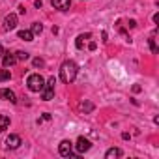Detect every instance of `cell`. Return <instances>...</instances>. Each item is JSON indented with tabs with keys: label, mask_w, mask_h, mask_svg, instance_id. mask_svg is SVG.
<instances>
[{
	"label": "cell",
	"mask_w": 159,
	"mask_h": 159,
	"mask_svg": "<svg viewBox=\"0 0 159 159\" xmlns=\"http://www.w3.org/2000/svg\"><path fill=\"white\" fill-rule=\"evenodd\" d=\"M90 38H92V34H88V32H86V34H81V36H77V39H75V47H77V49H83L84 41L90 39Z\"/></svg>",
	"instance_id": "12"
},
{
	"label": "cell",
	"mask_w": 159,
	"mask_h": 159,
	"mask_svg": "<svg viewBox=\"0 0 159 159\" xmlns=\"http://www.w3.org/2000/svg\"><path fill=\"white\" fill-rule=\"evenodd\" d=\"M73 142L71 140H62L60 142V146H58V152H60V155L62 157H73Z\"/></svg>",
	"instance_id": "5"
},
{
	"label": "cell",
	"mask_w": 159,
	"mask_h": 159,
	"mask_svg": "<svg viewBox=\"0 0 159 159\" xmlns=\"http://www.w3.org/2000/svg\"><path fill=\"white\" fill-rule=\"evenodd\" d=\"M30 32H32L34 36H36V34H41V32H43V25H41V23H34L32 28H30Z\"/></svg>",
	"instance_id": "18"
},
{
	"label": "cell",
	"mask_w": 159,
	"mask_h": 159,
	"mask_svg": "<svg viewBox=\"0 0 159 159\" xmlns=\"http://www.w3.org/2000/svg\"><path fill=\"white\" fill-rule=\"evenodd\" d=\"M148 41H150V49H152V52H153V54H157V45H155V38L152 36V38H150Z\"/></svg>",
	"instance_id": "19"
},
{
	"label": "cell",
	"mask_w": 159,
	"mask_h": 159,
	"mask_svg": "<svg viewBox=\"0 0 159 159\" xmlns=\"http://www.w3.org/2000/svg\"><path fill=\"white\" fill-rule=\"evenodd\" d=\"M2 54H4V49H2V45H0V58H2Z\"/></svg>",
	"instance_id": "27"
},
{
	"label": "cell",
	"mask_w": 159,
	"mask_h": 159,
	"mask_svg": "<svg viewBox=\"0 0 159 159\" xmlns=\"http://www.w3.org/2000/svg\"><path fill=\"white\" fill-rule=\"evenodd\" d=\"M15 26H17V15H15V13H8V15L4 17V23H2V28L10 32V30H13Z\"/></svg>",
	"instance_id": "6"
},
{
	"label": "cell",
	"mask_w": 159,
	"mask_h": 159,
	"mask_svg": "<svg viewBox=\"0 0 159 159\" xmlns=\"http://www.w3.org/2000/svg\"><path fill=\"white\" fill-rule=\"evenodd\" d=\"M153 23H155V25L159 23V13H153Z\"/></svg>",
	"instance_id": "25"
},
{
	"label": "cell",
	"mask_w": 159,
	"mask_h": 159,
	"mask_svg": "<svg viewBox=\"0 0 159 159\" xmlns=\"http://www.w3.org/2000/svg\"><path fill=\"white\" fill-rule=\"evenodd\" d=\"M19 13H21V15H25V13H26V10H25V6H19Z\"/></svg>",
	"instance_id": "24"
},
{
	"label": "cell",
	"mask_w": 159,
	"mask_h": 159,
	"mask_svg": "<svg viewBox=\"0 0 159 159\" xmlns=\"http://www.w3.org/2000/svg\"><path fill=\"white\" fill-rule=\"evenodd\" d=\"M54 84H56V79L54 77H51L49 81L43 84V88H41V99L43 101H51L54 98Z\"/></svg>",
	"instance_id": "3"
},
{
	"label": "cell",
	"mask_w": 159,
	"mask_h": 159,
	"mask_svg": "<svg viewBox=\"0 0 159 159\" xmlns=\"http://www.w3.org/2000/svg\"><path fill=\"white\" fill-rule=\"evenodd\" d=\"M79 111L84 112V114H88V112L94 111V103H90V101H81V103H79Z\"/></svg>",
	"instance_id": "13"
},
{
	"label": "cell",
	"mask_w": 159,
	"mask_h": 159,
	"mask_svg": "<svg viewBox=\"0 0 159 159\" xmlns=\"http://www.w3.org/2000/svg\"><path fill=\"white\" fill-rule=\"evenodd\" d=\"M4 62V67H11L15 62H17V58H15V54H10V52H6V54H2V58H0Z\"/></svg>",
	"instance_id": "10"
},
{
	"label": "cell",
	"mask_w": 159,
	"mask_h": 159,
	"mask_svg": "<svg viewBox=\"0 0 159 159\" xmlns=\"http://www.w3.org/2000/svg\"><path fill=\"white\" fill-rule=\"evenodd\" d=\"M88 49H90V51H96V49H98V45H96V41H90V45H88Z\"/></svg>",
	"instance_id": "21"
},
{
	"label": "cell",
	"mask_w": 159,
	"mask_h": 159,
	"mask_svg": "<svg viewBox=\"0 0 159 159\" xmlns=\"http://www.w3.org/2000/svg\"><path fill=\"white\" fill-rule=\"evenodd\" d=\"M21 144H23V140H21L19 135H10V137L6 139V148H8V150H17Z\"/></svg>",
	"instance_id": "7"
},
{
	"label": "cell",
	"mask_w": 159,
	"mask_h": 159,
	"mask_svg": "<svg viewBox=\"0 0 159 159\" xmlns=\"http://www.w3.org/2000/svg\"><path fill=\"white\" fill-rule=\"evenodd\" d=\"M51 2H52V8H56L60 11H66L71 6V0H51Z\"/></svg>",
	"instance_id": "9"
},
{
	"label": "cell",
	"mask_w": 159,
	"mask_h": 159,
	"mask_svg": "<svg viewBox=\"0 0 159 159\" xmlns=\"http://www.w3.org/2000/svg\"><path fill=\"white\" fill-rule=\"evenodd\" d=\"M77 73H79V66H77L73 60H66V62L60 66V79H62L66 84H69V83L75 81V79H77Z\"/></svg>",
	"instance_id": "1"
},
{
	"label": "cell",
	"mask_w": 159,
	"mask_h": 159,
	"mask_svg": "<svg viewBox=\"0 0 159 159\" xmlns=\"http://www.w3.org/2000/svg\"><path fill=\"white\" fill-rule=\"evenodd\" d=\"M0 98H2V99H8L10 103H17V98H15V94H13L10 88H0Z\"/></svg>",
	"instance_id": "8"
},
{
	"label": "cell",
	"mask_w": 159,
	"mask_h": 159,
	"mask_svg": "<svg viewBox=\"0 0 159 159\" xmlns=\"http://www.w3.org/2000/svg\"><path fill=\"white\" fill-rule=\"evenodd\" d=\"M127 26H129V28H135V26H137V21H133V19H131V21L127 23Z\"/></svg>",
	"instance_id": "22"
},
{
	"label": "cell",
	"mask_w": 159,
	"mask_h": 159,
	"mask_svg": "<svg viewBox=\"0 0 159 159\" xmlns=\"http://www.w3.org/2000/svg\"><path fill=\"white\" fill-rule=\"evenodd\" d=\"M19 39H23V41H34V34L30 32V30H19Z\"/></svg>",
	"instance_id": "14"
},
{
	"label": "cell",
	"mask_w": 159,
	"mask_h": 159,
	"mask_svg": "<svg viewBox=\"0 0 159 159\" xmlns=\"http://www.w3.org/2000/svg\"><path fill=\"white\" fill-rule=\"evenodd\" d=\"M15 58H17V62H25V60L30 58V54H28L26 51H17V52H15Z\"/></svg>",
	"instance_id": "17"
},
{
	"label": "cell",
	"mask_w": 159,
	"mask_h": 159,
	"mask_svg": "<svg viewBox=\"0 0 159 159\" xmlns=\"http://www.w3.org/2000/svg\"><path fill=\"white\" fill-rule=\"evenodd\" d=\"M26 84H28V90H30V92H41V88H43V84H45V79H43L39 73H32V75H28V79H26Z\"/></svg>",
	"instance_id": "2"
},
{
	"label": "cell",
	"mask_w": 159,
	"mask_h": 159,
	"mask_svg": "<svg viewBox=\"0 0 159 159\" xmlns=\"http://www.w3.org/2000/svg\"><path fill=\"white\" fill-rule=\"evenodd\" d=\"M122 155H124V152L120 148H109L107 153H105V159H116V157H122Z\"/></svg>",
	"instance_id": "11"
},
{
	"label": "cell",
	"mask_w": 159,
	"mask_h": 159,
	"mask_svg": "<svg viewBox=\"0 0 159 159\" xmlns=\"http://www.w3.org/2000/svg\"><path fill=\"white\" fill-rule=\"evenodd\" d=\"M10 79H11V73H10V69H8V67L0 69V83H4V81H10Z\"/></svg>",
	"instance_id": "16"
},
{
	"label": "cell",
	"mask_w": 159,
	"mask_h": 159,
	"mask_svg": "<svg viewBox=\"0 0 159 159\" xmlns=\"http://www.w3.org/2000/svg\"><path fill=\"white\" fill-rule=\"evenodd\" d=\"M10 127V116H4V114H0V133L6 131Z\"/></svg>",
	"instance_id": "15"
},
{
	"label": "cell",
	"mask_w": 159,
	"mask_h": 159,
	"mask_svg": "<svg viewBox=\"0 0 159 159\" xmlns=\"http://www.w3.org/2000/svg\"><path fill=\"white\" fill-rule=\"evenodd\" d=\"M73 146H75L77 153L81 155V153H84V152H88V150L92 148V142H90L88 139H84V137H79V139H77V142H75Z\"/></svg>",
	"instance_id": "4"
},
{
	"label": "cell",
	"mask_w": 159,
	"mask_h": 159,
	"mask_svg": "<svg viewBox=\"0 0 159 159\" xmlns=\"http://www.w3.org/2000/svg\"><path fill=\"white\" fill-rule=\"evenodd\" d=\"M122 139L127 140V139H131V135H129V133H122Z\"/></svg>",
	"instance_id": "26"
},
{
	"label": "cell",
	"mask_w": 159,
	"mask_h": 159,
	"mask_svg": "<svg viewBox=\"0 0 159 159\" xmlns=\"http://www.w3.org/2000/svg\"><path fill=\"white\" fill-rule=\"evenodd\" d=\"M32 64H34V67H43V66H45L43 58H39V56H38V58H34V60H32Z\"/></svg>",
	"instance_id": "20"
},
{
	"label": "cell",
	"mask_w": 159,
	"mask_h": 159,
	"mask_svg": "<svg viewBox=\"0 0 159 159\" xmlns=\"http://www.w3.org/2000/svg\"><path fill=\"white\" fill-rule=\"evenodd\" d=\"M34 6H36V8H41V6H43V2H41V0H36Z\"/></svg>",
	"instance_id": "23"
}]
</instances>
